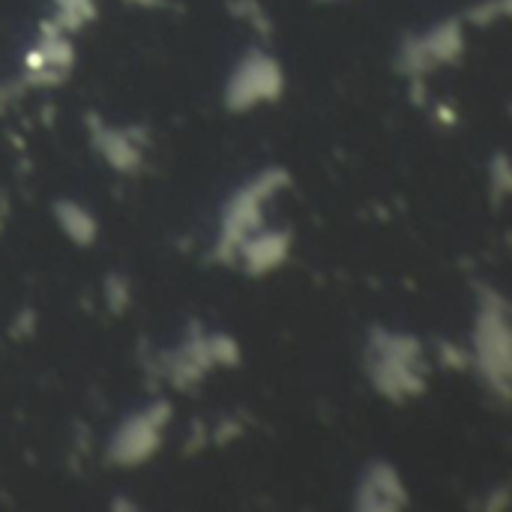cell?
I'll list each match as a JSON object with an SVG mask.
<instances>
[{"instance_id": "obj_1", "label": "cell", "mask_w": 512, "mask_h": 512, "mask_svg": "<svg viewBox=\"0 0 512 512\" xmlns=\"http://www.w3.org/2000/svg\"><path fill=\"white\" fill-rule=\"evenodd\" d=\"M57 3V24L60 27H81L96 15L93 0H54Z\"/></svg>"}, {"instance_id": "obj_2", "label": "cell", "mask_w": 512, "mask_h": 512, "mask_svg": "<svg viewBox=\"0 0 512 512\" xmlns=\"http://www.w3.org/2000/svg\"><path fill=\"white\" fill-rule=\"evenodd\" d=\"M255 201H258V195H255V192H249V195L243 198V204H246V207H243L240 213H255ZM249 222H255V216H249ZM228 225H231V228L240 234V231L246 228V219H240V216H231V219H228Z\"/></svg>"}]
</instances>
